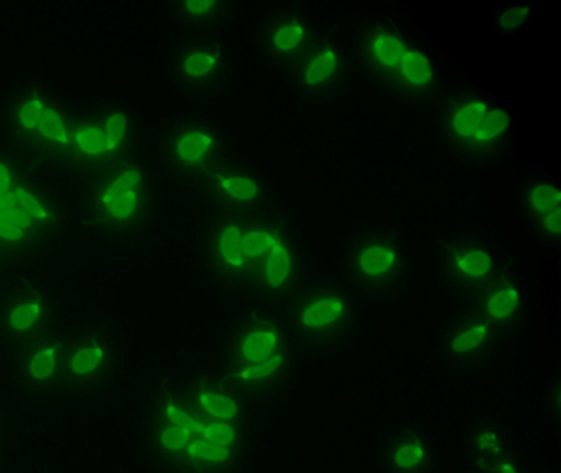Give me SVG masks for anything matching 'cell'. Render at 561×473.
I'll return each instance as SVG.
<instances>
[{
    "label": "cell",
    "instance_id": "obj_9",
    "mask_svg": "<svg viewBox=\"0 0 561 473\" xmlns=\"http://www.w3.org/2000/svg\"><path fill=\"white\" fill-rule=\"evenodd\" d=\"M11 131L19 141L47 157L67 158L73 115L41 89L18 92L8 108Z\"/></svg>",
    "mask_w": 561,
    "mask_h": 473
},
{
    "label": "cell",
    "instance_id": "obj_16",
    "mask_svg": "<svg viewBox=\"0 0 561 473\" xmlns=\"http://www.w3.org/2000/svg\"><path fill=\"white\" fill-rule=\"evenodd\" d=\"M353 315V305L346 292L321 288L301 299L295 322L305 341L330 344L350 334Z\"/></svg>",
    "mask_w": 561,
    "mask_h": 473
},
{
    "label": "cell",
    "instance_id": "obj_19",
    "mask_svg": "<svg viewBox=\"0 0 561 473\" xmlns=\"http://www.w3.org/2000/svg\"><path fill=\"white\" fill-rule=\"evenodd\" d=\"M409 46L410 43L396 30L373 22L360 30L356 46L357 62L367 78L389 91Z\"/></svg>",
    "mask_w": 561,
    "mask_h": 473
},
{
    "label": "cell",
    "instance_id": "obj_21",
    "mask_svg": "<svg viewBox=\"0 0 561 473\" xmlns=\"http://www.w3.org/2000/svg\"><path fill=\"white\" fill-rule=\"evenodd\" d=\"M494 341V328L479 314L465 315L446 332L445 354L459 365L481 364Z\"/></svg>",
    "mask_w": 561,
    "mask_h": 473
},
{
    "label": "cell",
    "instance_id": "obj_5",
    "mask_svg": "<svg viewBox=\"0 0 561 473\" xmlns=\"http://www.w3.org/2000/svg\"><path fill=\"white\" fill-rule=\"evenodd\" d=\"M121 350L103 324L87 325L65 335L58 401L93 400L116 383Z\"/></svg>",
    "mask_w": 561,
    "mask_h": 473
},
{
    "label": "cell",
    "instance_id": "obj_24",
    "mask_svg": "<svg viewBox=\"0 0 561 473\" xmlns=\"http://www.w3.org/2000/svg\"><path fill=\"white\" fill-rule=\"evenodd\" d=\"M213 189L232 206H251L261 197V186L254 177L236 171H213L209 174Z\"/></svg>",
    "mask_w": 561,
    "mask_h": 473
},
{
    "label": "cell",
    "instance_id": "obj_6",
    "mask_svg": "<svg viewBox=\"0 0 561 473\" xmlns=\"http://www.w3.org/2000/svg\"><path fill=\"white\" fill-rule=\"evenodd\" d=\"M344 275L366 298L390 295L407 275L405 243L382 227L357 230L344 245Z\"/></svg>",
    "mask_w": 561,
    "mask_h": 473
},
{
    "label": "cell",
    "instance_id": "obj_18",
    "mask_svg": "<svg viewBox=\"0 0 561 473\" xmlns=\"http://www.w3.org/2000/svg\"><path fill=\"white\" fill-rule=\"evenodd\" d=\"M346 74V59L340 46L330 39L311 43L307 55L288 78L311 101H324L336 94Z\"/></svg>",
    "mask_w": 561,
    "mask_h": 473
},
{
    "label": "cell",
    "instance_id": "obj_4",
    "mask_svg": "<svg viewBox=\"0 0 561 473\" xmlns=\"http://www.w3.org/2000/svg\"><path fill=\"white\" fill-rule=\"evenodd\" d=\"M60 226L54 197L0 157V256L27 255L45 249Z\"/></svg>",
    "mask_w": 561,
    "mask_h": 473
},
{
    "label": "cell",
    "instance_id": "obj_3",
    "mask_svg": "<svg viewBox=\"0 0 561 473\" xmlns=\"http://www.w3.org/2000/svg\"><path fill=\"white\" fill-rule=\"evenodd\" d=\"M93 171L81 197L84 223L110 242L127 243L146 235L157 214L149 168L124 158Z\"/></svg>",
    "mask_w": 561,
    "mask_h": 473
},
{
    "label": "cell",
    "instance_id": "obj_8",
    "mask_svg": "<svg viewBox=\"0 0 561 473\" xmlns=\"http://www.w3.org/2000/svg\"><path fill=\"white\" fill-rule=\"evenodd\" d=\"M137 125L123 107H103L73 117L68 157L91 171L124 160L136 143Z\"/></svg>",
    "mask_w": 561,
    "mask_h": 473
},
{
    "label": "cell",
    "instance_id": "obj_7",
    "mask_svg": "<svg viewBox=\"0 0 561 473\" xmlns=\"http://www.w3.org/2000/svg\"><path fill=\"white\" fill-rule=\"evenodd\" d=\"M511 125V114L504 107L474 92L456 95L443 105V135L468 158L482 160L497 153Z\"/></svg>",
    "mask_w": 561,
    "mask_h": 473
},
{
    "label": "cell",
    "instance_id": "obj_12",
    "mask_svg": "<svg viewBox=\"0 0 561 473\" xmlns=\"http://www.w3.org/2000/svg\"><path fill=\"white\" fill-rule=\"evenodd\" d=\"M232 377L239 387H264L284 371L287 348L280 328L272 322H254L232 342Z\"/></svg>",
    "mask_w": 561,
    "mask_h": 473
},
{
    "label": "cell",
    "instance_id": "obj_2",
    "mask_svg": "<svg viewBox=\"0 0 561 473\" xmlns=\"http://www.w3.org/2000/svg\"><path fill=\"white\" fill-rule=\"evenodd\" d=\"M202 258L208 275L232 291L275 296L297 273V256L284 230L251 214L228 210L203 230Z\"/></svg>",
    "mask_w": 561,
    "mask_h": 473
},
{
    "label": "cell",
    "instance_id": "obj_10",
    "mask_svg": "<svg viewBox=\"0 0 561 473\" xmlns=\"http://www.w3.org/2000/svg\"><path fill=\"white\" fill-rule=\"evenodd\" d=\"M221 150L218 131L199 118H180L159 138V160L176 181H192L211 174Z\"/></svg>",
    "mask_w": 561,
    "mask_h": 473
},
{
    "label": "cell",
    "instance_id": "obj_17",
    "mask_svg": "<svg viewBox=\"0 0 561 473\" xmlns=\"http://www.w3.org/2000/svg\"><path fill=\"white\" fill-rule=\"evenodd\" d=\"M442 268L453 288L478 295L494 278L495 258L482 240L456 239L443 245Z\"/></svg>",
    "mask_w": 561,
    "mask_h": 473
},
{
    "label": "cell",
    "instance_id": "obj_14",
    "mask_svg": "<svg viewBox=\"0 0 561 473\" xmlns=\"http://www.w3.org/2000/svg\"><path fill=\"white\" fill-rule=\"evenodd\" d=\"M172 71L180 89L195 97H211L228 82L225 46L209 36L186 39L173 53Z\"/></svg>",
    "mask_w": 561,
    "mask_h": 473
},
{
    "label": "cell",
    "instance_id": "obj_27",
    "mask_svg": "<svg viewBox=\"0 0 561 473\" xmlns=\"http://www.w3.org/2000/svg\"><path fill=\"white\" fill-rule=\"evenodd\" d=\"M504 437L492 427L482 429L481 432L476 434L474 440H472L476 459L482 460L484 466H494L504 455Z\"/></svg>",
    "mask_w": 561,
    "mask_h": 473
},
{
    "label": "cell",
    "instance_id": "obj_15",
    "mask_svg": "<svg viewBox=\"0 0 561 473\" xmlns=\"http://www.w3.org/2000/svg\"><path fill=\"white\" fill-rule=\"evenodd\" d=\"M311 43V28L300 10L284 7L268 13L259 30V45L272 68L290 76Z\"/></svg>",
    "mask_w": 561,
    "mask_h": 473
},
{
    "label": "cell",
    "instance_id": "obj_28",
    "mask_svg": "<svg viewBox=\"0 0 561 473\" xmlns=\"http://www.w3.org/2000/svg\"><path fill=\"white\" fill-rule=\"evenodd\" d=\"M531 13L530 3H515L502 10L497 16V30L504 33H514L520 30Z\"/></svg>",
    "mask_w": 561,
    "mask_h": 473
},
{
    "label": "cell",
    "instance_id": "obj_25",
    "mask_svg": "<svg viewBox=\"0 0 561 473\" xmlns=\"http://www.w3.org/2000/svg\"><path fill=\"white\" fill-rule=\"evenodd\" d=\"M173 10L183 25L198 30L218 28L231 15V5L218 0H186L175 3Z\"/></svg>",
    "mask_w": 561,
    "mask_h": 473
},
{
    "label": "cell",
    "instance_id": "obj_20",
    "mask_svg": "<svg viewBox=\"0 0 561 473\" xmlns=\"http://www.w3.org/2000/svg\"><path fill=\"white\" fill-rule=\"evenodd\" d=\"M380 466L383 473H432L430 440L412 427H399L383 442Z\"/></svg>",
    "mask_w": 561,
    "mask_h": 473
},
{
    "label": "cell",
    "instance_id": "obj_31",
    "mask_svg": "<svg viewBox=\"0 0 561 473\" xmlns=\"http://www.w3.org/2000/svg\"><path fill=\"white\" fill-rule=\"evenodd\" d=\"M0 276H2V256H0Z\"/></svg>",
    "mask_w": 561,
    "mask_h": 473
},
{
    "label": "cell",
    "instance_id": "obj_30",
    "mask_svg": "<svg viewBox=\"0 0 561 473\" xmlns=\"http://www.w3.org/2000/svg\"><path fill=\"white\" fill-rule=\"evenodd\" d=\"M492 469H494V473H520L517 465L508 459L499 460Z\"/></svg>",
    "mask_w": 561,
    "mask_h": 473
},
{
    "label": "cell",
    "instance_id": "obj_1",
    "mask_svg": "<svg viewBox=\"0 0 561 473\" xmlns=\"http://www.w3.org/2000/svg\"><path fill=\"white\" fill-rule=\"evenodd\" d=\"M140 432L144 455L156 473H234L241 462V420L209 416L185 383L150 394Z\"/></svg>",
    "mask_w": 561,
    "mask_h": 473
},
{
    "label": "cell",
    "instance_id": "obj_23",
    "mask_svg": "<svg viewBox=\"0 0 561 473\" xmlns=\"http://www.w3.org/2000/svg\"><path fill=\"white\" fill-rule=\"evenodd\" d=\"M436 89V68L422 49L410 43L405 56L393 76L389 91L407 101H423Z\"/></svg>",
    "mask_w": 561,
    "mask_h": 473
},
{
    "label": "cell",
    "instance_id": "obj_13",
    "mask_svg": "<svg viewBox=\"0 0 561 473\" xmlns=\"http://www.w3.org/2000/svg\"><path fill=\"white\" fill-rule=\"evenodd\" d=\"M54 324V301L42 289H15L0 299V347L9 357L55 332Z\"/></svg>",
    "mask_w": 561,
    "mask_h": 473
},
{
    "label": "cell",
    "instance_id": "obj_29",
    "mask_svg": "<svg viewBox=\"0 0 561 473\" xmlns=\"http://www.w3.org/2000/svg\"><path fill=\"white\" fill-rule=\"evenodd\" d=\"M9 432H11V427H9L8 414H5L4 407L0 406V455L8 446Z\"/></svg>",
    "mask_w": 561,
    "mask_h": 473
},
{
    "label": "cell",
    "instance_id": "obj_22",
    "mask_svg": "<svg viewBox=\"0 0 561 473\" xmlns=\"http://www.w3.org/2000/svg\"><path fill=\"white\" fill-rule=\"evenodd\" d=\"M522 311V292L517 281L507 275L494 278L479 292V312L492 327L507 328Z\"/></svg>",
    "mask_w": 561,
    "mask_h": 473
},
{
    "label": "cell",
    "instance_id": "obj_11",
    "mask_svg": "<svg viewBox=\"0 0 561 473\" xmlns=\"http://www.w3.org/2000/svg\"><path fill=\"white\" fill-rule=\"evenodd\" d=\"M65 337L51 334L11 355V383L22 400L54 403L60 393Z\"/></svg>",
    "mask_w": 561,
    "mask_h": 473
},
{
    "label": "cell",
    "instance_id": "obj_26",
    "mask_svg": "<svg viewBox=\"0 0 561 473\" xmlns=\"http://www.w3.org/2000/svg\"><path fill=\"white\" fill-rule=\"evenodd\" d=\"M525 210L535 223L561 210V193L551 181H535L525 191Z\"/></svg>",
    "mask_w": 561,
    "mask_h": 473
}]
</instances>
